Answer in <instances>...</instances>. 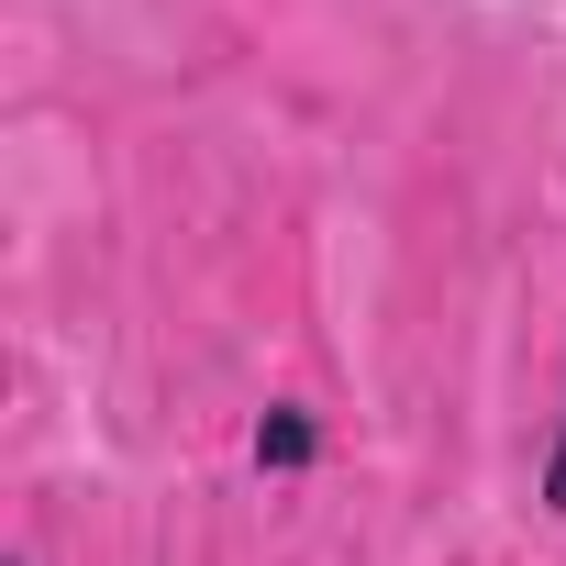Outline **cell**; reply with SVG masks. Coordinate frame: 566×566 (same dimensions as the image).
<instances>
[{"instance_id": "cell-1", "label": "cell", "mask_w": 566, "mask_h": 566, "mask_svg": "<svg viewBox=\"0 0 566 566\" xmlns=\"http://www.w3.org/2000/svg\"><path fill=\"white\" fill-rule=\"evenodd\" d=\"M255 455H277V467H301V455H312V422H266V433H255Z\"/></svg>"}, {"instance_id": "cell-2", "label": "cell", "mask_w": 566, "mask_h": 566, "mask_svg": "<svg viewBox=\"0 0 566 566\" xmlns=\"http://www.w3.org/2000/svg\"><path fill=\"white\" fill-rule=\"evenodd\" d=\"M544 500L566 511V433H555V455H544Z\"/></svg>"}]
</instances>
